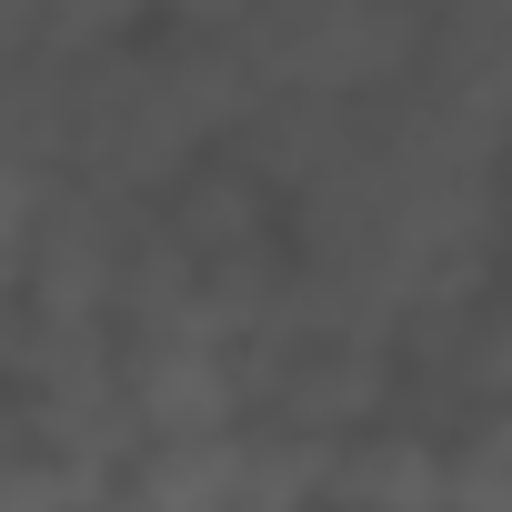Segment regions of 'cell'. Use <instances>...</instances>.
<instances>
[{"label": "cell", "mask_w": 512, "mask_h": 512, "mask_svg": "<svg viewBox=\"0 0 512 512\" xmlns=\"http://www.w3.org/2000/svg\"><path fill=\"white\" fill-rule=\"evenodd\" d=\"M442 462H452V502H482V512H512V402H482L442 432Z\"/></svg>", "instance_id": "cell-6"}, {"label": "cell", "mask_w": 512, "mask_h": 512, "mask_svg": "<svg viewBox=\"0 0 512 512\" xmlns=\"http://www.w3.org/2000/svg\"><path fill=\"white\" fill-rule=\"evenodd\" d=\"M392 402H402V342H382V332H362V322H332V312L282 302L262 332L241 342V412H251V422L352 442V432L382 422Z\"/></svg>", "instance_id": "cell-1"}, {"label": "cell", "mask_w": 512, "mask_h": 512, "mask_svg": "<svg viewBox=\"0 0 512 512\" xmlns=\"http://www.w3.org/2000/svg\"><path fill=\"white\" fill-rule=\"evenodd\" d=\"M262 91H342L372 101L422 71L432 51V0H251L231 21Z\"/></svg>", "instance_id": "cell-2"}, {"label": "cell", "mask_w": 512, "mask_h": 512, "mask_svg": "<svg viewBox=\"0 0 512 512\" xmlns=\"http://www.w3.org/2000/svg\"><path fill=\"white\" fill-rule=\"evenodd\" d=\"M352 141H362V101H342V91H262V101L231 121L221 151L292 211L302 191H322L352 161Z\"/></svg>", "instance_id": "cell-4"}, {"label": "cell", "mask_w": 512, "mask_h": 512, "mask_svg": "<svg viewBox=\"0 0 512 512\" xmlns=\"http://www.w3.org/2000/svg\"><path fill=\"white\" fill-rule=\"evenodd\" d=\"M31 21H41V41H61V51H111V41H131L141 21H161V0H31Z\"/></svg>", "instance_id": "cell-7"}, {"label": "cell", "mask_w": 512, "mask_h": 512, "mask_svg": "<svg viewBox=\"0 0 512 512\" xmlns=\"http://www.w3.org/2000/svg\"><path fill=\"white\" fill-rule=\"evenodd\" d=\"M81 81H91V51H61V41H31V51H0V161L11 171H71L81 151Z\"/></svg>", "instance_id": "cell-5"}, {"label": "cell", "mask_w": 512, "mask_h": 512, "mask_svg": "<svg viewBox=\"0 0 512 512\" xmlns=\"http://www.w3.org/2000/svg\"><path fill=\"white\" fill-rule=\"evenodd\" d=\"M151 201L91 181V171H61L21 231V302L41 312H111L121 292V262H131V241H141Z\"/></svg>", "instance_id": "cell-3"}]
</instances>
